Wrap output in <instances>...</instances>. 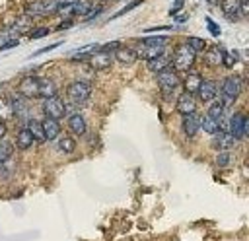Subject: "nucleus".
I'll return each mask as SVG.
<instances>
[{"label":"nucleus","mask_w":249,"mask_h":241,"mask_svg":"<svg viewBox=\"0 0 249 241\" xmlns=\"http://www.w3.org/2000/svg\"><path fill=\"white\" fill-rule=\"evenodd\" d=\"M224 109H226V103L222 99H216V101H210V105L206 109V115L216 119V120H220L224 117Z\"/></svg>","instance_id":"28"},{"label":"nucleus","mask_w":249,"mask_h":241,"mask_svg":"<svg viewBox=\"0 0 249 241\" xmlns=\"http://www.w3.org/2000/svg\"><path fill=\"white\" fill-rule=\"evenodd\" d=\"M206 4H210V6H218L220 4V0H204Z\"/></svg>","instance_id":"46"},{"label":"nucleus","mask_w":249,"mask_h":241,"mask_svg":"<svg viewBox=\"0 0 249 241\" xmlns=\"http://www.w3.org/2000/svg\"><path fill=\"white\" fill-rule=\"evenodd\" d=\"M49 33H51L49 27H37V29L33 27V29L29 31V37H31V39H41V37H45V35H49Z\"/></svg>","instance_id":"37"},{"label":"nucleus","mask_w":249,"mask_h":241,"mask_svg":"<svg viewBox=\"0 0 249 241\" xmlns=\"http://www.w3.org/2000/svg\"><path fill=\"white\" fill-rule=\"evenodd\" d=\"M68 128L72 130V134H76V136H84L86 130H88V124H86L84 115H80V113H72V115L68 117Z\"/></svg>","instance_id":"20"},{"label":"nucleus","mask_w":249,"mask_h":241,"mask_svg":"<svg viewBox=\"0 0 249 241\" xmlns=\"http://www.w3.org/2000/svg\"><path fill=\"white\" fill-rule=\"evenodd\" d=\"M134 51H136V56H138V58L152 60V58L163 54L165 45H138V49H134Z\"/></svg>","instance_id":"16"},{"label":"nucleus","mask_w":249,"mask_h":241,"mask_svg":"<svg viewBox=\"0 0 249 241\" xmlns=\"http://www.w3.org/2000/svg\"><path fill=\"white\" fill-rule=\"evenodd\" d=\"M228 132L233 136V140H243L249 134V119L245 113H235L228 120Z\"/></svg>","instance_id":"7"},{"label":"nucleus","mask_w":249,"mask_h":241,"mask_svg":"<svg viewBox=\"0 0 249 241\" xmlns=\"http://www.w3.org/2000/svg\"><path fill=\"white\" fill-rule=\"evenodd\" d=\"M200 128H202L206 134H216V132L220 130V120H216V119L204 115V117H200Z\"/></svg>","instance_id":"29"},{"label":"nucleus","mask_w":249,"mask_h":241,"mask_svg":"<svg viewBox=\"0 0 249 241\" xmlns=\"http://www.w3.org/2000/svg\"><path fill=\"white\" fill-rule=\"evenodd\" d=\"M8 101H10V105H12L14 117H18V119H25V115H27L25 99H23L21 95H18V93H12V95H8Z\"/></svg>","instance_id":"21"},{"label":"nucleus","mask_w":249,"mask_h":241,"mask_svg":"<svg viewBox=\"0 0 249 241\" xmlns=\"http://www.w3.org/2000/svg\"><path fill=\"white\" fill-rule=\"evenodd\" d=\"M146 62H148V70L154 72V74H158L160 70L171 66V56H167V54L163 52V54H160V56H156V58H152V60H146Z\"/></svg>","instance_id":"25"},{"label":"nucleus","mask_w":249,"mask_h":241,"mask_svg":"<svg viewBox=\"0 0 249 241\" xmlns=\"http://www.w3.org/2000/svg\"><path fill=\"white\" fill-rule=\"evenodd\" d=\"M187 17H189V16H187V14H183V16H175V19H177V21H179V23H183V21H185V19H187Z\"/></svg>","instance_id":"45"},{"label":"nucleus","mask_w":249,"mask_h":241,"mask_svg":"<svg viewBox=\"0 0 249 241\" xmlns=\"http://www.w3.org/2000/svg\"><path fill=\"white\" fill-rule=\"evenodd\" d=\"M183 4H185V0H175V4L171 6V10H169V16L171 17H175L177 14H179V10L183 8Z\"/></svg>","instance_id":"39"},{"label":"nucleus","mask_w":249,"mask_h":241,"mask_svg":"<svg viewBox=\"0 0 249 241\" xmlns=\"http://www.w3.org/2000/svg\"><path fill=\"white\" fill-rule=\"evenodd\" d=\"M43 124V132H45V140H56L60 136V122L54 119H45L41 120Z\"/></svg>","instance_id":"22"},{"label":"nucleus","mask_w":249,"mask_h":241,"mask_svg":"<svg viewBox=\"0 0 249 241\" xmlns=\"http://www.w3.org/2000/svg\"><path fill=\"white\" fill-rule=\"evenodd\" d=\"M200 84H202V76H200V72L189 70L187 76H185V80H183V87H185V91L191 93V95H195V93L198 91Z\"/></svg>","instance_id":"19"},{"label":"nucleus","mask_w":249,"mask_h":241,"mask_svg":"<svg viewBox=\"0 0 249 241\" xmlns=\"http://www.w3.org/2000/svg\"><path fill=\"white\" fill-rule=\"evenodd\" d=\"M196 62V54L185 45V43H179L175 49H173V56H171V66L177 70V72H189Z\"/></svg>","instance_id":"1"},{"label":"nucleus","mask_w":249,"mask_h":241,"mask_svg":"<svg viewBox=\"0 0 249 241\" xmlns=\"http://www.w3.org/2000/svg\"><path fill=\"white\" fill-rule=\"evenodd\" d=\"M56 93H58V86L53 78H39V97L43 101L56 97Z\"/></svg>","instance_id":"17"},{"label":"nucleus","mask_w":249,"mask_h":241,"mask_svg":"<svg viewBox=\"0 0 249 241\" xmlns=\"http://www.w3.org/2000/svg\"><path fill=\"white\" fill-rule=\"evenodd\" d=\"M101 12H103V6H93V8H91V14H88V16L84 17V19H86V21H89V19L97 17V16H99Z\"/></svg>","instance_id":"40"},{"label":"nucleus","mask_w":249,"mask_h":241,"mask_svg":"<svg viewBox=\"0 0 249 241\" xmlns=\"http://www.w3.org/2000/svg\"><path fill=\"white\" fill-rule=\"evenodd\" d=\"M60 43H62V41H56V43H53V45H49V47L39 49V51L35 52V56H39V54H43V52H49V51H53V49H56V47H60Z\"/></svg>","instance_id":"41"},{"label":"nucleus","mask_w":249,"mask_h":241,"mask_svg":"<svg viewBox=\"0 0 249 241\" xmlns=\"http://www.w3.org/2000/svg\"><path fill=\"white\" fill-rule=\"evenodd\" d=\"M66 95L72 105H82L91 97V84L84 80H76L66 87Z\"/></svg>","instance_id":"2"},{"label":"nucleus","mask_w":249,"mask_h":241,"mask_svg":"<svg viewBox=\"0 0 249 241\" xmlns=\"http://www.w3.org/2000/svg\"><path fill=\"white\" fill-rule=\"evenodd\" d=\"M195 95L198 97V101L210 103V101H214V97L218 95V84H216L214 80H202V84H200V87H198V91H196Z\"/></svg>","instance_id":"12"},{"label":"nucleus","mask_w":249,"mask_h":241,"mask_svg":"<svg viewBox=\"0 0 249 241\" xmlns=\"http://www.w3.org/2000/svg\"><path fill=\"white\" fill-rule=\"evenodd\" d=\"M220 8L230 21H239L247 16V0H220Z\"/></svg>","instance_id":"6"},{"label":"nucleus","mask_w":249,"mask_h":241,"mask_svg":"<svg viewBox=\"0 0 249 241\" xmlns=\"http://www.w3.org/2000/svg\"><path fill=\"white\" fill-rule=\"evenodd\" d=\"M31 27H33V19H31L29 16L21 14V16L16 19V23H14L10 29L16 33V37H19V35H23V33H29V31H31Z\"/></svg>","instance_id":"23"},{"label":"nucleus","mask_w":249,"mask_h":241,"mask_svg":"<svg viewBox=\"0 0 249 241\" xmlns=\"http://www.w3.org/2000/svg\"><path fill=\"white\" fill-rule=\"evenodd\" d=\"M185 45L195 52V54H198V52H202L208 45H206V41L204 39H200V37H195V35H191V37H187V41H185Z\"/></svg>","instance_id":"30"},{"label":"nucleus","mask_w":249,"mask_h":241,"mask_svg":"<svg viewBox=\"0 0 249 241\" xmlns=\"http://www.w3.org/2000/svg\"><path fill=\"white\" fill-rule=\"evenodd\" d=\"M43 115L45 119H54V120H60L64 115H66V105L64 101L56 95V97H51V99H45L43 101Z\"/></svg>","instance_id":"9"},{"label":"nucleus","mask_w":249,"mask_h":241,"mask_svg":"<svg viewBox=\"0 0 249 241\" xmlns=\"http://www.w3.org/2000/svg\"><path fill=\"white\" fill-rule=\"evenodd\" d=\"M204 21H206V25H208V31L214 35V37H220L222 35V29H220V25L212 19V17H204Z\"/></svg>","instance_id":"36"},{"label":"nucleus","mask_w":249,"mask_h":241,"mask_svg":"<svg viewBox=\"0 0 249 241\" xmlns=\"http://www.w3.org/2000/svg\"><path fill=\"white\" fill-rule=\"evenodd\" d=\"M241 89H243V84H241V80L237 78V76H226L224 80H222V84H220V93H222V101L224 103H231V101H235L237 97H239V93H241Z\"/></svg>","instance_id":"5"},{"label":"nucleus","mask_w":249,"mask_h":241,"mask_svg":"<svg viewBox=\"0 0 249 241\" xmlns=\"http://www.w3.org/2000/svg\"><path fill=\"white\" fill-rule=\"evenodd\" d=\"M58 12V6L53 2V0H33V2H27L25 8H23V14L29 16L31 19L33 17H45V16H53Z\"/></svg>","instance_id":"3"},{"label":"nucleus","mask_w":249,"mask_h":241,"mask_svg":"<svg viewBox=\"0 0 249 241\" xmlns=\"http://www.w3.org/2000/svg\"><path fill=\"white\" fill-rule=\"evenodd\" d=\"M230 163V152L228 150H220L218 155H216V165L218 167H228Z\"/></svg>","instance_id":"35"},{"label":"nucleus","mask_w":249,"mask_h":241,"mask_svg":"<svg viewBox=\"0 0 249 241\" xmlns=\"http://www.w3.org/2000/svg\"><path fill=\"white\" fill-rule=\"evenodd\" d=\"M175 111H177L179 115L196 113V99H195V95H191V93H187V91L179 93L177 99H175Z\"/></svg>","instance_id":"10"},{"label":"nucleus","mask_w":249,"mask_h":241,"mask_svg":"<svg viewBox=\"0 0 249 241\" xmlns=\"http://www.w3.org/2000/svg\"><path fill=\"white\" fill-rule=\"evenodd\" d=\"M233 144H235V140L228 130H218L216 134H212V148H216L218 152L220 150H230Z\"/></svg>","instance_id":"18"},{"label":"nucleus","mask_w":249,"mask_h":241,"mask_svg":"<svg viewBox=\"0 0 249 241\" xmlns=\"http://www.w3.org/2000/svg\"><path fill=\"white\" fill-rule=\"evenodd\" d=\"M156 80H158V86L163 93H169L173 89H177L181 86V78H179V72L173 68V66H167L163 70H160L156 74Z\"/></svg>","instance_id":"4"},{"label":"nucleus","mask_w":249,"mask_h":241,"mask_svg":"<svg viewBox=\"0 0 249 241\" xmlns=\"http://www.w3.org/2000/svg\"><path fill=\"white\" fill-rule=\"evenodd\" d=\"M163 29H171V25H158V27H148L146 33H154V31H163Z\"/></svg>","instance_id":"43"},{"label":"nucleus","mask_w":249,"mask_h":241,"mask_svg":"<svg viewBox=\"0 0 249 241\" xmlns=\"http://www.w3.org/2000/svg\"><path fill=\"white\" fill-rule=\"evenodd\" d=\"M89 66L93 68V70H107V68H111V64H113V54L111 52H103V51H93L91 52V56H89Z\"/></svg>","instance_id":"11"},{"label":"nucleus","mask_w":249,"mask_h":241,"mask_svg":"<svg viewBox=\"0 0 249 241\" xmlns=\"http://www.w3.org/2000/svg\"><path fill=\"white\" fill-rule=\"evenodd\" d=\"M222 49L220 45H210L206 47L202 52H204V64L210 66V68H218L222 66Z\"/></svg>","instance_id":"15"},{"label":"nucleus","mask_w":249,"mask_h":241,"mask_svg":"<svg viewBox=\"0 0 249 241\" xmlns=\"http://www.w3.org/2000/svg\"><path fill=\"white\" fill-rule=\"evenodd\" d=\"M16 93L23 99H37L39 97V78L37 76H23L16 87Z\"/></svg>","instance_id":"8"},{"label":"nucleus","mask_w":249,"mask_h":241,"mask_svg":"<svg viewBox=\"0 0 249 241\" xmlns=\"http://www.w3.org/2000/svg\"><path fill=\"white\" fill-rule=\"evenodd\" d=\"M8 134V126H6V122L4 120H0V140H4V136Z\"/></svg>","instance_id":"44"},{"label":"nucleus","mask_w":249,"mask_h":241,"mask_svg":"<svg viewBox=\"0 0 249 241\" xmlns=\"http://www.w3.org/2000/svg\"><path fill=\"white\" fill-rule=\"evenodd\" d=\"M169 37H158V35H148L140 41V45H167Z\"/></svg>","instance_id":"34"},{"label":"nucleus","mask_w":249,"mask_h":241,"mask_svg":"<svg viewBox=\"0 0 249 241\" xmlns=\"http://www.w3.org/2000/svg\"><path fill=\"white\" fill-rule=\"evenodd\" d=\"M181 128H183V134L187 138H195L198 128H200V117L196 113H191V115H183V120H181Z\"/></svg>","instance_id":"13"},{"label":"nucleus","mask_w":249,"mask_h":241,"mask_svg":"<svg viewBox=\"0 0 249 241\" xmlns=\"http://www.w3.org/2000/svg\"><path fill=\"white\" fill-rule=\"evenodd\" d=\"M56 148H58V152H62V154H72L74 150H76V140L72 138V136H58L56 138Z\"/></svg>","instance_id":"27"},{"label":"nucleus","mask_w":249,"mask_h":241,"mask_svg":"<svg viewBox=\"0 0 249 241\" xmlns=\"http://www.w3.org/2000/svg\"><path fill=\"white\" fill-rule=\"evenodd\" d=\"M14 155V144L8 140H0V163H6Z\"/></svg>","instance_id":"31"},{"label":"nucleus","mask_w":249,"mask_h":241,"mask_svg":"<svg viewBox=\"0 0 249 241\" xmlns=\"http://www.w3.org/2000/svg\"><path fill=\"white\" fill-rule=\"evenodd\" d=\"M10 119H14V111H12V105H10L8 97H4V99H0V120L6 122Z\"/></svg>","instance_id":"32"},{"label":"nucleus","mask_w":249,"mask_h":241,"mask_svg":"<svg viewBox=\"0 0 249 241\" xmlns=\"http://www.w3.org/2000/svg\"><path fill=\"white\" fill-rule=\"evenodd\" d=\"M25 128L31 132V136H33L35 142H45V132H43V124H41V120H37V119H27Z\"/></svg>","instance_id":"26"},{"label":"nucleus","mask_w":249,"mask_h":241,"mask_svg":"<svg viewBox=\"0 0 249 241\" xmlns=\"http://www.w3.org/2000/svg\"><path fill=\"white\" fill-rule=\"evenodd\" d=\"M142 2H144V0H132V2H128V4H126V6H124L121 12H117V14H115L111 19H115V17H119V16H124L126 12H130L132 8H136V6H138V4H142Z\"/></svg>","instance_id":"38"},{"label":"nucleus","mask_w":249,"mask_h":241,"mask_svg":"<svg viewBox=\"0 0 249 241\" xmlns=\"http://www.w3.org/2000/svg\"><path fill=\"white\" fill-rule=\"evenodd\" d=\"M136 51L132 49V47H123V45H119L115 51H113V60H117V62H121V64H124V66H130V64H134L136 62Z\"/></svg>","instance_id":"14"},{"label":"nucleus","mask_w":249,"mask_h":241,"mask_svg":"<svg viewBox=\"0 0 249 241\" xmlns=\"http://www.w3.org/2000/svg\"><path fill=\"white\" fill-rule=\"evenodd\" d=\"M33 136H31V132L23 126V128H19L18 132H16V146H18V150H29L31 146H33Z\"/></svg>","instance_id":"24"},{"label":"nucleus","mask_w":249,"mask_h":241,"mask_svg":"<svg viewBox=\"0 0 249 241\" xmlns=\"http://www.w3.org/2000/svg\"><path fill=\"white\" fill-rule=\"evenodd\" d=\"M72 23H74V21H72L70 17H68V19H62V21L58 23V29H60V31H62V29H68V27H70Z\"/></svg>","instance_id":"42"},{"label":"nucleus","mask_w":249,"mask_h":241,"mask_svg":"<svg viewBox=\"0 0 249 241\" xmlns=\"http://www.w3.org/2000/svg\"><path fill=\"white\" fill-rule=\"evenodd\" d=\"M235 62H237V52H235V51H226V49H222V66L233 68Z\"/></svg>","instance_id":"33"}]
</instances>
